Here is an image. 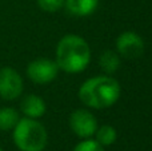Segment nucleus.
Here are the masks:
<instances>
[{
  "label": "nucleus",
  "mask_w": 152,
  "mask_h": 151,
  "mask_svg": "<svg viewBox=\"0 0 152 151\" xmlns=\"http://www.w3.org/2000/svg\"><path fill=\"white\" fill-rule=\"evenodd\" d=\"M99 66L102 67V70L105 74H113V72H116L119 66H120L119 54H116L115 51H111V50L104 51L99 58Z\"/></svg>",
  "instance_id": "obj_10"
},
{
  "label": "nucleus",
  "mask_w": 152,
  "mask_h": 151,
  "mask_svg": "<svg viewBox=\"0 0 152 151\" xmlns=\"http://www.w3.org/2000/svg\"><path fill=\"white\" fill-rule=\"evenodd\" d=\"M13 142L20 151H43L48 143V134L40 122L32 118L19 119L13 127Z\"/></svg>",
  "instance_id": "obj_3"
},
{
  "label": "nucleus",
  "mask_w": 152,
  "mask_h": 151,
  "mask_svg": "<svg viewBox=\"0 0 152 151\" xmlns=\"http://www.w3.org/2000/svg\"><path fill=\"white\" fill-rule=\"evenodd\" d=\"M20 108L27 118L37 119L45 114L47 106H45V102L39 95H27L21 100Z\"/></svg>",
  "instance_id": "obj_8"
},
{
  "label": "nucleus",
  "mask_w": 152,
  "mask_h": 151,
  "mask_svg": "<svg viewBox=\"0 0 152 151\" xmlns=\"http://www.w3.org/2000/svg\"><path fill=\"white\" fill-rule=\"evenodd\" d=\"M0 151H3V150H1V149H0Z\"/></svg>",
  "instance_id": "obj_15"
},
{
  "label": "nucleus",
  "mask_w": 152,
  "mask_h": 151,
  "mask_svg": "<svg viewBox=\"0 0 152 151\" xmlns=\"http://www.w3.org/2000/svg\"><path fill=\"white\" fill-rule=\"evenodd\" d=\"M59 67L51 59H36L27 67V75L32 82L37 84H47L56 78Z\"/></svg>",
  "instance_id": "obj_5"
},
{
  "label": "nucleus",
  "mask_w": 152,
  "mask_h": 151,
  "mask_svg": "<svg viewBox=\"0 0 152 151\" xmlns=\"http://www.w3.org/2000/svg\"><path fill=\"white\" fill-rule=\"evenodd\" d=\"M19 119V112L12 107H1L0 108V130L1 131H10L13 130L16 125H18Z\"/></svg>",
  "instance_id": "obj_11"
},
{
  "label": "nucleus",
  "mask_w": 152,
  "mask_h": 151,
  "mask_svg": "<svg viewBox=\"0 0 152 151\" xmlns=\"http://www.w3.org/2000/svg\"><path fill=\"white\" fill-rule=\"evenodd\" d=\"M116 48L118 54L127 59L140 58L144 52V42L143 39L132 31H127L119 35L116 40Z\"/></svg>",
  "instance_id": "obj_7"
},
{
  "label": "nucleus",
  "mask_w": 152,
  "mask_h": 151,
  "mask_svg": "<svg viewBox=\"0 0 152 151\" xmlns=\"http://www.w3.org/2000/svg\"><path fill=\"white\" fill-rule=\"evenodd\" d=\"M69 126L79 138H91L97 130V120L91 111L79 108L69 117Z\"/></svg>",
  "instance_id": "obj_6"
},
{
  "label": "nucleus",
  "mask_w": 152,
  "mask_h": 151,
  "mask_svg": "<svg viewBox=\"0 0 152 151\" xmlns=\"http://www.w3.org/2000/svg\"><path fill=\"white\" fill-rule=\"evenodd\" d=\"M37 5L45 12H56L64 5V0H36Z\"/></svg>",
  "instance_id": "obj_14"
},
{
  "label": "nucleus",
  "mask_w": 152,
  "mask_h": 151,
  "mask_svg": "<svg viewBox=\"0 0 152 151\" xmlns=\"http://www.w3.org/2000/svg\"><path fill=\"white\" fill-rule=\"evenodd\" d=\"M91 60L89 44L77 35H66L56 47V64L59 70L77 74L87 68Z\"/></svg>",
  "instance_id": "obj_2"
},
{
  "label": "nucleus",
  "mask_w": 152,
  "mask_h": 151,
  "mask_svg": "<svg viewBox=\"0 0 152 151\" xmlns=\"http://www.w3.org/2000/svg\"><path fill=\"white\" fill-rule=\"evenodd\" d=\"M23 92V79L11 67L0 68V96L5 100H13Z\"/></svg>",
  "instance_id": "obj_4"
},
{
  "label": "nucleus",
  "mask_w": 152,
  "mask_h": 151,
  "mask_svg": "<svg viewBox=\"0 0 152 151\" xmlns=\"http://www.w3.org/2000/svg\"><path fill=\"white\" fill-rule=\"evenodd\" d=\"M74 151H104V149L97 141H92L91 138H87L83 142L76 144Z\"/></svg>",
  "instance_id": "obj_13"
},
{
  "label": "nucleus",
  "mask_w": 152,
  "mask_h": 151,
  "mask_svg": "<svg viewBox=\"0 0 152 151\" xmlns=\"http://www.w3.org/2000/svg\"><path fill=\"white\" fill-rule=\"evenodd\" d=\"M99 0H64V7L74 16H88L95 12Z\"/></svg>",
  "instance_id": "obj_9"
},
{
  "label": "nucleus",
  "mask_w": 152,
  "mask_h": 151,
  "mask_svg": "<svg viewBox=\"0 0 152 151\" xmlns=\"http://www.w3.org/2000/svg\"><path fill=\"white\" fill-rule=\"evenodd\" d=\"M96 141L99 142L102 146H111L116 142V138H118V134H116V130L112 127V126L104 125L102 127H97L96 133Z\"/></svg>",
  "instance_id": "obj_12"
},
{
  "label": "nucleus",
  "mask_w": 152,
  "mask_h": 151,
  "mask_svg": "<svg viewBox=\"0 0 152 151\" xmlns=\"http://www.w3.org/2000/svg\"><path fill=\"white\" fill-rule=\"evenodd\" d=\"M120 92L121 90L118 80L108 75H99L81 84L79 98L87 107L100 110L115 104Z\"/></svg>",
  "instance_id": "obj_1"
}]
</instances>
